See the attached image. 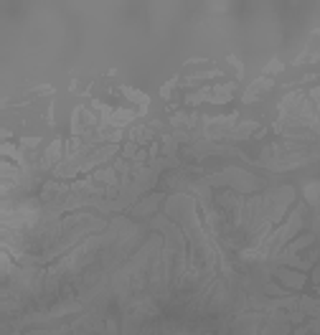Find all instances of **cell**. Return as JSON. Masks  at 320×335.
<instances>
[{
  "label": "cell",
  "instance_id": "1",
  "mask_svg": "<svg viewBox=\"0 0 320 335\" xmlns=\"http://www.w3.org/2000/svg\"><path fill=\"white\" fill-rule=\"evenodd\" d=\"M279 274H282V279L287 282V285H295V287H300V285H302V274L287 272V269H285V272H279Z\"/></svg>",
  "mask_w": 320,
  "mask_h": 335
}]
</instances>
